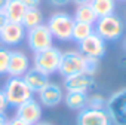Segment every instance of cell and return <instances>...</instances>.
I'll return each instance as SVG.
<instances>
[{
	"label": "cell",
	"instance_id": "6da1fadb",
	"mask_svg": "<svg viewBox=\"0 0 126 125\" xmlns=\"http://www.w3.org/2000/svg\"><path fill=\"white\" fill-rule=\"evenodd\" d=\"M2 91L6 97L8 104L12 106V107H18L22 103L33 98V92L27 86V83L24 82L22 78H9L5 82Z\"/></svg>",
	"mask_w": 126,
	"mask_h": 125
},
{
	"label": "cell",
	"instance_id": "7a4b0ae2",
	"mask_svg": "<svg viewBox=\"0 0 126 125\" xmlns=\"http://www.w3.org/2000/svg\"><path fill=\"white\" fill-rule=\"evenodd\" d=\"M74 22L76 21L71 15H68L65 12H55L49 18L46 25L53 39H58L61 42H67V40H71Z\"/></svg>",
	"mask_w": 126,
	"mask_h": 125
},
{
	"label": "cell",
	"instance_id": "3957f363",
	"mask_svg": "<svg viewBox=\"0 0 126 125\" xmlns=\"http://www.w3.org/2000/svg\"><path fill=\"white\" fill-rule=\"evenodd\" d=\"M123 21L116 15V14H111V15H107V17H101L96 20V22L94 24V31L102 37L105 42L110 40H117L122 37L123 34Z\"/></svg>",
	"mask_w": 126,
	"mask_h": 125
},
{
	"label": "cell",
	"instance_id": "277c9868",
	"mask_svg": "<svg viewBox=\"0 0 126 125\" xmlns=\"http://www.w3.org/2000/svg\"><path fill=\"white\" fill-rule=\"evenodd\" d=\"M61 54L62 52L55 46H50L40 52H34V58H33L34 69L40 70L47 76L56 73L59 67V61H61Z\"/></svg>",
	"mask_w": 126,
	"mask_h": 125
},
{
	"label": "cell",
	"instance_id": "5b68a950",
	"mask_svg": "<svg viewBox=\"0 0 126 125\" xmlns=\"http://www.w3.org/2000/svg\"><path fill=\"white\" fill-rule=\"evenodd\" d=\"M105 112L114 125H126V88H122L107 98Z\"/></svg>",
	"mask_w": 126,
	"mask_h": 125
},
{
	"label": "cell",
	"instance_id": "8992f818",
	"mask_svg": "<svg viewBox=\"0 0 126 125\" xmlns=\"http://www.w3.org/2000/svg\"><path fill=\"white\" fill-rule=\"evenodd\" d=\"M85 70V55L77 51H67L61 54L58 73L64 78L82 73Z\"/></svg>",
	"mask_w": 126,
	"mask_h": 125
},
{
	"label": "cell",
	"instance_id": "52a82bcc",
	"mask_svg": "<svg viewBox=\"0 0 126 125\" xmlns=\"http://www.w3.org/2000/svg\"><path fill=\"white\" fill-rule=\"evenodd\" d=\"M25 37H27V43L33 52H40L43 49H47L52 46V42H53V37L46 24H40L37 27L30 28L27 31Z\"/></svg>",
	"mask_w": 126,
	"mask_h": 125
},
{
	"label": "cell",
	"instance_id": "ba28073f",
	"mask_svg": "<svg viewBox=\"0 0 126 125\" xmlns=\"http://www.w3.org/2000/svg\"><path fill=\"white\" fill-rule=\"evenodd\" d=\"M79 52L83 54L85 57H92V58H96V60H101L104 55H105V40L102 37H99L95 31L86 37L83 42L79 43Z\"/></svg>",
	"mask_w": 126,
	"mask_h": 125
},
{
	"label": "cell",
	"instance_id": "9c48e42d",
	"mask_svg": "<svg viewBox=\"0 0 126 125\" xmlns=\"http://www.w3.org/2000/svg\"><path fill=\"white\" fill-rule=\"evenodd\" d=\"M15 118H18L19 121H22L28 125L37 124L42 119V104L37 100L30 98L28 101H25V103H22L21 106L16 107Z\"/></svg>",
	"mask_w": 126,
	"mask_h": 125
},
{
	"label": "cell",
	"instance_id": "30bf717a",
	"mask_svg": "<svg viewBox=\"0 0 126 125\" xmlns=\"http://www.w3.org/2000/svg\"><path fill=\"white\" fill-rule=\"evenodd\" d=\"M25 39V28L18 22H8L0 30V42L6 46H16Z\"/></svg>",
	"mask_w": 126,
	"mask_h": 125
},
{
	"label": "cell",
	"instance_id": "8fae6325",
	"mask_svg": "<svg viewBox=\"0 0 126 125\" xmlns=\"http://www.w3.org/2000/svg\"><path fill=\"white\" fill-rule=\"evenodd\" d=\"M95 85V78L92 75H88L85 72L64 78V88L67 92L76 91V92H88Z\"/></svg>",
	"mask_w": 126,
	"mask_h": 125
},
{
	"label": "cell",
	"instance_id": "7c38bea8",
	"mask_svg": "<svg viewBox=\"0 0 126 125\" xmlns=\"http://www.w3.org/2000/svg\"><path fill=\"white\" fill-rule=\"evenodd\" d=\"M77 125H111L105 110L85 107L77 115Z\"/></svg>",
	"mask_w": 126,
	"mask_h": 125
},
{
	"label": "cell",
	"instance_id": "4fadbf2b",
	"mask_svg": "<svg viewBox=\"0 0 126 125\" xmlns=\"http://www.w3.org/2000/svg\"><path fill=\"white\" fill-rule=\"evenodd\" d=\"M30 69V60L22 51H11L8 75L11 78H22Z\"/></svg>",
	"mask_w": 126,
	"mask_h": 125
},
{
	"label": "cell",
	"instance_id": "5bb4252c",
	"mask_svg": "<svg viewBox=\"0 0 126 125\" xmlns=\"http://www.w3.org/2000/svg\"><path fill=\"white\" fill-rule=\"evenodd\" d=\"M39 103L46 106V107H56L61 104V101H64V92L62 88L56 83L49 82L40 92H39Z\"/></svg>",
	"mask_w": 126,
	"mask_h": 125
},
{
	"label": "cell",
	"instance_id": "9a60e30c",
	"mask_svg": "<svg viewBox=\"0 0 126 125\" xmlns=\"http://www.w3.org/2000/svg\"><path fill=\"white\" fill-rule=\"evenodd\" d=\"M22 79H24V82L27 83V86L31 89V92L34 94V92H40L47 83H49V76L47 75H45V73H42L40 70H37V69H28V72L22 76Z\"/></svg>",
	"mask_w": 126,
	"mask_h": 125
},
{
	"label": "cell",
	"instance_id": "2e32d148",
	"mask_svg": "<svg viewBox=\"0 0 126 125\" xmlns=\"http://www.w3.org/2000/svg\"><path fill=\"white\" fill-rule=\"evenodd\" d=\"M27 9L28 8L21 2V0H9L8 6L5 9V15H6V18H8L9 22H18V24H21Z\"/></svg>",
	"mask_w": 126,
	"mask_h": 125
},
{
	"label": "cell",
	"instance_id": "e0dca14e",
	"mask_svg": "<svg viewBox=\"0 0 126 125\" xmlns=\"http://www.w3.org/2000/svg\"><path fill=\"white\" fill-rule=\"evenodd\" d=\"M88 92H76V91H71V92H67L64 95V101H65V106L70 109V110H83L86 106H88Z\"/></svg>",
	"mask_w": 126,
	"mask_h": 125
},
{
	"label": "cell",
	"instance_id": "ac0fdd59",
	"mask_svg": "<svg viewBox=\"0 0 126 125\" xmlns=\"http://www.w3.org/2000/svg\"><path fill=\"white\" fill-rule=\"evenodd\" d=\"M89 5L98 18L111 15L116 11V0H92Z\"/></svg>",
	"mask_w": 126,
	"mask_h": 125
},
{
	"label": "cell",
	"instance_id": "d6986e66",
	"mask_svg": "<svg viewBox=\"0 0 126 125\" xmlns=\"http://www.w3.org/2000/svg\"><path fill=\"white\" fill-rule=\"evenodd\" d=\"M73 18L76 22H85V24H91V25H94L98 20V17L95 15L91 5H79Z\"/></svg>",
	"mask_w": 126,
	"mask_h": 125
},
{
	"label": "cell",
	"instance_id": "ffe728a7",
	"mask_svg": "<svg viewBox=\"0 0 126 125\" xmlns=\"http://www.w3.org/2000/svg\"><path fill=\"white\" fill-rule=\"evenodd\" d=\"M24 28L30 30L33 27H37L40 24H43V14L39 11V8H28L25 11V15L22 18V22Z\"/></svg>",
	"mask_w": 126,
	"mask_h": 125
},
{
	"label": "cell",
	"instance_id": "44dd1931",
	"mask_svg": "<svg viewBox=\"0 0 126 125\" xmlns=\"http://www.w3.org/2000/svg\"><path fill=\"white\" fill-rule=\"evenodd\" d=\"M92 33H94V25H91V24H85V22H74L73 34H71V40L80 43V42H83L86 37H89Z\"/></svg>",
	"mask_w": 126,
	"mask_h": 125
},
{
	"label": "cell",
	"instance_id": "7402d4cb",
	"mask_svg": "<svg viewBox=\"0 0 126 125\" xmlns=\"http://www.w3.org/2000/svg\"><path fill=\"white\" fill-rule=\"evenodd\" d=\"M107 106V98L101 94H94L91 97H88V106L91 109H98V110H105Z\"/></svg>",
	"mask_w": 126,
	"mask_h": 125
},
{
	"label": "cell",
	"instance_id": "603a6c76",
	"mask_svg": "<svg viewBox=\"0 0 126 125\" xmlns=\"http://www.w3.org/2000/svg\"><path fill=\"white\" fill-rule=\"evenodd\" d=\"M9 57H11V51L6 49V48H2V46H0V75L8 73Z\"/></svg>",
	"mask_w": 126,
	"mask_h": 125
},
{
	"label": "cell",
	"instance_id": "cb8c5ba5",
	"mask_svg": "<svg viewBox=\"0 0 126 125\" xmlns=\"http://www.w3.org/2000/svg\"><path fill=\"white\" fill-rule=\"evenodd\" d=\"M98 67H99V60L92 58V57H85V70H83L85 73L94 76L96 73Z\"/></svg>",
	"mask_w": 126,
	"mask_h": 125
},
{
	"label": "cell",
	"instance_id": "d4e9b609",
	"mask_svg": "<svg viewBox=\"0 0 126 125\" xmlns=\"http://www.w3.org/2000/svg\"><path fill=\"white\" fill-rule=\"evenodd\" d=\"M8 107H9V104H8V101H6V97H5L3 91L0 89V112H5Z\"/></svg>",
	"mask_w": 126,
	"mask_h": 125
},
{
	"label": "cell",
	"instance_id": "484cf974",
	"mask_svg": "<svg viewBox=\"0 0 126 125\" xmlns=\"http://www.w3.org/2000/svg\"><path fill=\"white\" fill-rule=\"evenodd\" d=\"M21 2L27 6V8H39L42 0H21Z\"/></svg>",
	"mask_w": 126,
	"mask_h": 125
},
{
	"label": "cell",
	"instance_id": "4316f807",
	"mask_svg": "<svg viewBox=\"0 0 126 125\" xmlns=\"http://www.w3.org/2000/svg\"><path fill=\"white\" fill-rule=\"evenodd\" d=\"M49 2L53 6H65V5H68L71 2V0H49Z\"/></svg>",
	"mask_w": 126,
	"mask_h": 125
},
{
	"label": "cell",
	"instance_id": "83f0119b",
	"mask_svg": "<svg viewBox=\"0 0 126 125\" xmlns=\"http://www.w3.org/2000/svg\"><path fill=\"white\" fill-rule=\"evenodd\" d=\"M8 22H9V21H8V18H6L5 12H0V30H2V28H3Z\"/></svg>",
	"mask_w": 126,
	"mask_h": 125
},
{
	"label": "cell",
	"instance_id": "f1b7e54d",
	"mask_svg": "<svg viewBox=\"0 0 126 125\" xmlns=\"http://www.w3.org/2000/svg\"><path fill=\"white\" fill-rule=\"evenodd\" d=\"M8 125H28V124L19 121L18 118H14V119H9V121H8Z\"/></svg>",
	"mask_w": 126,
	"mask_h": 125
},
{
	"label": "cell",
	"instance_id": "f546056e",
	"mask_svg": "<svg viewBox=\"0 0 126 125\" xmlns=\"http://www.w3.org/2000/svg\"><path fill=\"white\" fill-rule=\"evenodd\" d=\"M8 116L5 112H0V125H8Z\"/></svg>",
	"mask_w": 126,
	"mask_h": 125
},
{
	"label": "cell",
	"instance_id": "4dcf8cb0",
	"mask_svg": "<svg viewBox=\"0 0 126 125\" xmlns=\"http://www.w3.org/2000/svg\"><path fill=\"white\" fill-rule=\"evenodd\" d=\"M8 2L9 0H0V12H5V9L8 6Z\"/></svg>",
	"mask_w": 126,
	"mask_h": 125
},
{
	"label": "cell",
	"instance_id": "1f68e13d",
	"mask_svg": "<svg viewBox=\"0 0 126 125\" xmlns=\"http://www.w3.org/2000/svg\"><path fill=\"white\" fill-rule=\"evenodd\" d=\"M71 2H74V3H77V5H89L92 0H71Z\"/></svg>",
	"mask_w": 126,
	"mask_h": 125
},
{
	"label": "cell",
	"instance_id": "d6a6232c",
	"mask_svg": "<svg viewBox=\"0 0 126 125\" xmlns=\"http://www.w3.org/2000/svg\"><path fill=\"white\" fill-rule=\"evenodd\" d=\"M34 125H50L49 122H37V124H34Z\"/></svg>",
	"mask_w": 126,
	"mask_h": 125
},
{
	"label": "cell",
	"instance_id": "836d02e7",
	"mask_svg": "<svg viewBox=\"0 0 126 125\" xmlns=\"http://www.w3.org/2000/svg\"><path fill=\"white\" fill-rule=\"evenodd\" d=\"M123 48H125V52H126V40H125V43H123Z\"/></svg>",
	"mask_w": 126,
	"mask_h": 125
},
{
	"label": "cell",
	"instance_id": "e575fe53",
	"mask_svg": "<svg viewBox=\"0 0 126 125\" xmlns=\"http://www.w3.org/2000/svg\"><path fill=\"white\" fill-rule=\"evenodd\" d=\"M122 2H126V0H122Z\"/></svg>",
	"mask_w": 126,
	"mask_h": 125
}]
</instances>
